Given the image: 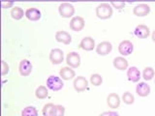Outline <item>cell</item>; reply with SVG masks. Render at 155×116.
Wrapping results in <instances>:
<instances>
[{"label":"cell","mask_w":155,"mask_h":116,"mask_svg":"<svg viewBox=\"0 0 155 116\" xmlns=\"http://www.w3.org/2000/svg\"><path fill=\"white\" fill-rule=\"evenodd\" d=\"M154 82H155V80H154Z\"/></svg>","instance_id":"cell-34"},{"label":"cell","mask_w":155,"mask_h":116,"mask_svg":"<svg viewBox=\"0 0 155 116\" xmlns=\"http://www.w3.org/2000/svg\"><path fill=\"white\" fill-rule=\"evenodd\" d=\"M10 14H11V18L15 19V21H19V19H21L23 17H25V12H24L23 9L19 6H15L11 9Z\"/></svg>","instance_id":"cell-22"},{"label":"cell","mask_w":155,"mask_h":116,"mask_svg":"<svg viewBox=\"0 0 155 116\" xmlns=\"http://www.w3.org/2000/svg\"><path fill=\"white\" fill-rule=\"evenodd\" d=\"M95 14L100 19H108L113 16V7L110 3H101L96 7Z\"/></svg>","instance_id":"cell-1"},{"label":"cell","mask_w":155,"mask_h":116,"mask_svg":"<svg viewBox=\"0 0 155 116\" xmlns=\"http://www.w3.org/2000/svg\"><path fill=\"white\" fill-rule=\"evenodd\" d=\"M73 86H74V89L81 93V92H84L86 90V88L88 87V80H87L84 76H79L75 77L74 82H73Z\"/></svg>","instance_id":"cell-8"},{"label":"cell","mask_w":155,"mask_h":116,"mask_svg":"<svg viewBox=\"0 0 155 116\" xmlns=\"http://www.w3.org/2000/svg\"><path fill=\"white\" fill-rule=\"evenodd\" d=\"M150 86L147 82L145 81H142V82H139L138 85L136 86V93H137L140 97H147L150 94Z\"/></svg>","instance_id":"cell-15"},{"label":"cell","mask_w":155,"mask_h":116,"mask_svg":"<svg viewBox=\"0 0 155 116\" xmlns=\"http://www.w3.org/2000/svg\"><path fill=\"white\" fill-rule=\"evenodd\" d=\"M65 108L61 105H56V116H64Z\"/></svg>","instance_id":"cell-29"},{"label":"cell","mask_w":155,"mask_h":116,"mask_svg":"<svg viewBox=\"0 0 155 116\" xmlns=\"http://www.w3.org/2000/svg\"><path fill=\"white\" fill-rule=\"evenodd\" d=\"M32 63L28 59H22L18 64V72L22 76H28L32 72Z\"/></svg>","instance_id":"cell-9"},{"label":"cell","mask_w":155,"mask_h":116,"mask_svg":"<svg viewBox=\"0 0 155 116\" xmlns=\"http://www.w3.org/2000/svg\"><path fill=\"white\" fill-rule=\"evenodd\" d=\"M151 39H152V41L155 43V30L152 32V34H151Z\"/></svg>","instance_id":"cell-33"},{"label":"cell","mask_w":155,"mask_h":116,"mask_svg":"<svg viewBox=\"0 0 155 116\" xmlns=\"http://www.w3.org/2000/svg\"><path fill=\"white\" fill-rule=\"evenodd\" d=\"M149 13H150V7H149V5L145 3L138 4L137 6H135L133 9V14L136 17L143 18V17L147 16Z\"/></svg>","instance_id":"cell-12"},{"label":"cell","mask_w":155,"mask_h":116,"mask_svg":"<svg viewBox=\"0 0 155 116\" xmlns=\"http://www.w3.org/2000/svg\"><path fill=\"white\" fill-rule=\"evenodd\" d=\"M113 65L116 70L119 71H125L128 69V61L127 59H125L123 56H117L115 57L113 61Z\"/></svg>","instance_id":"cell-18"},{"label":"cell","mask_w":155,"mask_h":116,"mask_svg":"<svg viewBox=\"0 0 155 116\" xmlns=\"http://www.w3.org/2000/svg\"><path fill=\"white\" fill-rule=\"evenodd\" d=\"M95 50H96L97 54H99L100 56H106L113 50V45H111L110 42L104 41V42H101L99 45L96 47Z\"/></svg>","instance_id":"cell-10"},{"label":"cell","mask_w":155,"mask_h":116,"mask_svg":"<svg viewBox=\"0 0 155 116\" xmlns=\"http://www.w3.org/2000/svg\"><path fill=\"white\" fill-rule=\"evenodd\" d=\"M122 101L126 105H133L135 103V97L131 92L127 91L122 95Z\"/></svg>","instance_id":"cell-27"},{"label":"cell","mask_w":155,"mask_h":116,"mask_svg":"<svg viewBox=\"0 0 155 116\" xmlns=\"http://www.w3.org/2000/svg\"><path fill=\"white\" fill-rule=\"evenodd\" d=\"M69 26H70V29L75 32H80L81 31L82 29L84 28L85 26V21L84 18L82 17H80V16H76V17H73L70 21V23H69Z\"/></svg>","instance_id":"cell-6"},{"label":"cell","mask_w":155,"mask_h":116,"mask_svg":"<svg viewBox=\"0 0 155 116\" xmlns=\"http://www.w3.org/2000/svg\"><path fill=\"white\" fill-rule=\"evenodd\" d=\"M43 116H56V105L48 103L44 105L42 109Z\"/></svg>","instance_id":"cell-21"},{"label":"cell","mask_w":155,"mask_h":116,"mask_svg":"<svg viewBox=\"0 0 155 116\" xmlns=\"http://www.w3.org/2000/svg\"><path fill=\"white\" fill-rule=\"evenodd\" d=\"M120 97L116 94V93H110L107 97V105L110 108H118L120 105Z\"/></svg>","instance_id":"cell-16"},{"label":"cell","mask_w":155,"mask_h":116,"mask_svg":"<svg viewBox=\"0 0 155 116\" xmlns=\"http://www.w3.org/2000/svg\"><path fill=\"white\" fill-rule=\"evenodd\" d=\"M135 36L139 39H147L150 35V29L144 24H139L134 30Z\"/></svg>","instance_id":"cell-13"},{"label":"cell","mask_w":155,"mask_h":116,"mask_svg":"<svg viewBox=\"0 0 155 116\" xmlns=\"http://www.w3.org/2000/svg\"><path fill=\"white\" fill-rule=\"evenodd\" d=\"M41 11L37 8H28L25 11V18L31 21H37L41 18Z\"/></svg>","instance_id":"cell-19"},{"label":"cell","mask_w":155,"mask_h":116,"mask_svg":"<svg viewBox=\"0 0 155 116\" xmlns=\"http://www.w3.org/2000/svg\"><path fill=\"white\" fill-rule=\"evenodd\" d=\"M1 5H2V8H3V9H6V8H8V7L13 6V5H14V2H2Z\"/></svg>","instance_id":"cell-32"},{"label":"cell","mask_w":155,"mask_h":116,"mask_svg":"<svg viewBox=\"0 0 155 116\" xmlns=\"http://www.w3.org/2000/svg\"><path fill=\"white\" fill-rule=\"evenodd\" d=\"M9 71H10V67H9V65L6 63V61L2 60V62H1V75H2V76L7 75L8 72H9Z\"/></svg>","instance_id":"cell-28"},{"label":"cell","mask_w":155,"mask_h":116,"mask_svg":"<svg viewBox=\"0 0 155 116\" xmlns=\"http://www.w3.org/2000/svg\"><path fill=\"white\" fill-rule=\"evenodd\" d=\"M58 13L63 18H70L74 17L75 14V7L70 3H61L58 7Z\"/></svg>","instance_id":"cell-3"},{"label":"cell","mask_w":155,"mask_h":116,"mask_svg":"<svg viewBox=\"0 0 155 116\" xmlns=\"http://www.w3.org/2000/svg\"><path fill=\"white\" fill-rule=\"evenodd\" d=\"M133 51H134V45H133V43L131 42V41L124 40V41H121L119 43V45H118V52L123 57L132 54Z\"/></svg>","instance_id":"cell-5"},{"label":"cell","mask_w":155,"mask_h":116,"mask_svg":"<svg viewBox=\"0 0 155 116\" xmlns=\"http://www.w3.org/2000/svg\"><path fill=\"white\" fill-rule=\"evenodd\" d=\"M128 77V80L131 82H139L142 75H140V72L137 67L132 66L127 69V72H126Z\"/></svg>","instance_id":"cell-14"},{"label":"cell","mask_w":155,"mask_h":116,"mask_svg":"<svg viewBox=\"0 0 155 116\" xmlns=\"http://www.w3.org/2000/svg\"><path fill=\"white\" fill-rule=\"evenodd\" d=\"M46 85L48 87V89L57 92V91H60L63 87H64V82H63V79L60 76H50L47 79Z\"/></svg>","instance_id":"cell-2"},{"label":"cell","mask_w":155,"mask_h":116,"mask_svg":"<svg viewBox=\"0 0 155 116\" xmlns=\"http://www.w3.org/2000/svg\"><path fill=\"white\" fill-rule=\"evenodd\" d=\"M81 55L76 51H71L66 56V64L72 69H77L81 65Z\"/></svg>","instance_id":"cell-4"},{"label":"cell","mask_w":155,"mask_h":116,"mask_svg":"<svg viewBox=\"0 0 155 116\" xmlns=\"http://www.w3.org/2000/svg\"><path fill=\"white\" fill-rule=\"evenodd\" d=\"M79 47L82 50H85V51H91V50H93L94 48H96L94 39L89 36L82 38Z\"/></svg>","instance_id":"cell-11"},{"label":"cell","mask_w":155,"mask_h":116,"mask_svg":"<svg viewBox=\"0 0 155 116\" xmlns=\"http://www.w3.org/2000/svg\"><path fill=\"white\" fill-rule=\"evenodd\" d=\"M50 61L53 65H59L64 60V52H63L60 48H52L50 52Z\"/></svg>","instance_id":"cell-7"},{"label":"cell","mask_w":155,"mask_h":116,"mask_svg":"<svg viewBox=\"0 0 155 116\" xmlns=\"http://www.w3.org/2000/svg\"><path fill=\"white\" fill-rule=\"evenodd\" d=\"M35 96H36V98L39 99V100L47 99L48 96V87L44 86V85H40L39 87H37L36 90H35Z\"/></svg>","instance_id":"cell-23"},{"label":"cell","mask_w":155,"mask_h":116,"mask_svg":"<svg viewBox=\"0 0 155 116\" xmlns=\"http://www.w3.org/2000/svg\"><path fill=\"white\" fill-rule=\"evenodd\" d=\"M21 116H38V110L35 106L28 105L22 109Z\"/></svg>","instance_id":"cell-25"},{"label":"cell","mask_w":155,"mask_h":116,"mask_svg":"<svg viewBox=\"0 0 155 116\" xmlns=\"http://www.w3.org/2000/svg\"><path fill=\"white\" fill-rule=\"evenodd\" d=\"M59 76L63 80H71L76 76V72L70 67H63L59 71Z\"/></svg>","instance_id":"cell-20"},{"label":"cell","mask_w":155,"mask_h":116,"mask_svg":"<svg viewBox=\"0 0 155 116\" xmlns=\"http://www.w3.org/2000/svg\"><path fill=\"white\" fill-rule=\"evenodd\" d=\"M111 5V7H114L117 10H121L125 7V3L124 2H110V3Z\"/></svg>","instance_id":"cell-30"},{"label":"cell","mask_w":155,"mask_h":116,"mask_svg":"<svg viewBox=\"0 0 155 116\" xmlns=\"http://www.w3.org/2000/svg\"><path fill=\"white\" fill-rule=\"evenodd\" d=\"M90 83L93 86H100L103 83V77L99 74H93L90 76Z\"/></svg>","instance_id":"cell-26"},{"label":"cell","mask_w":155,"mask_h":116,"mask_svg":"<svg viewBox=\"0 0 155 116\" xmlns=\"http://www.w3.org/2000/svg\"><path fill=\"white\" fill-rule=\"evenodd\" d=\"M155 76V72L153 70V68L151 67H145L143 71V79L145 81L151 80Z\"/></svg>","instance_id":"cell-24"},{"label":"cell","mask_w":155,"mask_h":116,"mask_svg":"<svg viewBox=\"0 0 155 116\" xmlns=\"http://www.w3.org/2000/svg\"><path fill=\"white\" fill-rule=\"evenodd\" d=\"M55 40L64 45H70L72 42V36L67 31L60 30L55 33Z\"/></svg>","instance_id":"cell-17"},{"label":"cell","mask_w":155,"mask_h":116,"mask_svg":"<svg viewBox=\"0 0 155 116\" xmlns=\"http://www.w3.org/2000/svg\"><path fill=\"white\" fill-rule=\"evenodd\" d=\"M100 116H119V114L114 110H110V111H104L100 114Z\"/></svg>","instance_id":"cell-31"}]
</instances>
